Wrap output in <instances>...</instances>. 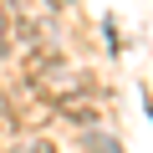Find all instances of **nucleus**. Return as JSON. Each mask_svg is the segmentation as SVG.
Instances as JSON below:
<instances>
[{"label":"nucleus","instance_id":"7ed1b4c3","mask_svg":"<svg viewBox=\"0 0 153 153\" xmlns=\"http://www.w3.org/2000/svg\"><path fill=\"white\" fill-rule=\"evenodd\" d=\"M46 5H51V10H61V5H71V0H46Z\"/></svg>","mask_w":153,"mask_h":153},{"label":"nucleus","instance_id":"f03ea898","mask_svg":"<svg viewBox=\"0 0 153 153\" xmlns=\"http://www.w3.org/2000/svg\"><path fill=\"white\" fill-rule=\"evenodd\" d=\"M21 153H56V143L51 138H31V148H21Z\"/></svg>","mask_w":153,"mask_h":153},{"label":"nucleus","instance_id":"f257e3e1","mask_svg":"<svg viewBox=\"0 0 153 153\" xmlns=\"http://www.w3.org/2000/svg\"><path fill=\"white\" fill-rule=\"evenodd\" d=\"M21 128V117H16V107L5 102V97H0V133H16Z\"/></svg>","mask_w":153,"mask_h":153}]
</instances>
